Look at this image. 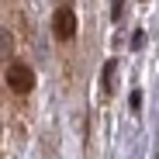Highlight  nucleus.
Returning a JSON list of instances; mask_svg holds the SVG:
<instances>
[{
    "mask_svg": "<svg viewBox=\"0 0 159 159\" xmlns=\"http://www.w3.org/2000/svg\"><path fill=\"white\" fill-rule=\"evenodd\" d=\"M121 11H125V0H114V7H111V17L118 21V17H121Z\"/></svg>",
    "mask_w": 159,
    "mask_h": 159,
    "instance_id": "6",
    "label": "nucleus"
},
{
    "mask_svg": "<svg viewBox=\"0 0 159 159\" xmlns=\"http://www.w3.org/2000/svg\"><path fill=\"white\" fill-rule=\"evenodd\" d=\"M114 73H118V62L107 59V62H104V83H100L104 93H111V90H114Z\"/></svg>",
    "mask_w": 159,
    "mask_h": 159,
    "instance_id": "3",
    "label": "nucleus"
},
{
    "mask_svg": "<svg viewBox=\"0 0 159 159\" xmlns=\"http://www.w3.org/2000/svg\"><path fill=\"white\" fill-rule=\"evenodd\" d=\"M128 104H131V111H142V93L131 90V100H128Z\"/></svg>",
    "mask_w": 159,
    "mask_h": 159,
    "instance_id": "5",
    "label": "nucleus"
},
{
    "mask_svg": "<svg viewBox=\"0 0 159 159\" xmlns=\"http://www.w3.org/2000/svg\"><path fill=\"white\" fill-rule=\"evenodd\" d=\"M11 45H14L11 31H4V28H0V56H4V52H11Z\"/></svg>",
    "mask_w": 159,
    "mask_h": 159,
    "instance_id": "4",
    "label": "nucleus"
},
{
    "mask_svg": "<svg viewBox=\"0 0 159 159\" xmlns=\"http://www.w3.org/2000/svg\"><path fill=\"white\" fill-rule=\"evenodd\" d=\"M52 35H56L59 42H69L76 35V14L69 7H59L56 14H52Z\"/></svg>",
    "mask_w": 159,
    "mask_h": 159,
    "instance_id": "2",
    "label": "nucleus"
},
{
    "mask_svg": "<svg viewBox=\"0 0 159 159\" xmlns=\"http://www.w3.org/2000/svg\"><path fill=\"white\" fill-rule=\"evenodd\" d=\"M7 87L14 93H31L35 90V69L24 62H11L7 66Z\"/></svg>",
    "mask_w": 159,
    "mask_h": 159,
    "instance_id": "1",
    "label": "nucleus"
}]
</instances>
